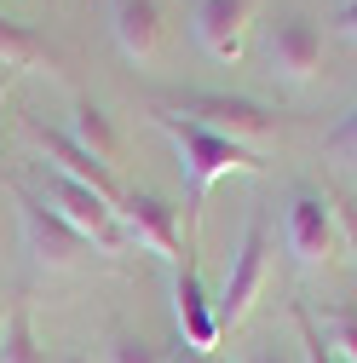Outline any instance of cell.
Segmentation results:
<instances>
[{
  "instance_id": "1",
  "label": "cell",
  "mask_w": 357,
  "mask_h": 363,
  "mask_svg": "<svg viewBox=\"0 0 357 363\" xmlns=\"http://www.w3.org/2000/svg\"><path fill=\"white\" fill-rule=\"evenodd\" d=\"M156 127L173 139V156H178V179H185V219H191V231H196V219L208 208V191L219 185L225 173H265V156L242 139H225V133H208L196 121H178L167 110H150Z\"/></svg>"
},
{
  "instance_id": "2",
  "label": "cell",
  "mask_w": 357,
  "mask_h": 363,
  "mask_svg": "<svg viewBox=\"0 0 357 363\" xmlns=\"http://www.w3.org/2000/svg\"><path fill=\"white\" fill-rule=\"evenodd\" d=\"M150 110H167L178 121H196L208 133H225V139H265V133H277V110L259 104L248 93H213V86H191V93H173V99H156Z\"/></svg>"
},
{
  "instance_id": "3",
  "label": "cell",
  "mask_w": 357,
  "mask_h": 363,
  "mask_svg": "<svg viewBox=\"0 0 357 363\" xmlns=\"http://www.w3.org/2000/svg\"><path fill=\"white\" fill-rule=\"evenodd\" d=\"M265 277H271V225H265V213H248L242 242H237V254H231V265H225V289H219V300H213L219 335L237 329L242 317L254 311V300H259Z\"/></svg>"
},
{
  "instance_id": "4",
  "label": "cell",
  "mask_w": 357,
  "mask_h": 363,
  "mask_svg": "<svg viewBox=\"0 0 357 363\" xmlns=\"http://www.w3.org/2000/svg\"><path fill=\"white\" fill-rule=\"evenodd\" d=\"M12 208H18V225H23V242H29L35 265H47V271H75V265H86V259L98 254L52 202H40L35 191L12 185Z\"/></svg>"
},
{
  "instance_id": "5",
  "label": "cell",
  "mask_w": 357,
  "mask_h": 363,
  "mask_svg": "<svg viewBox=\"0 0 357 363\" xmlns=\"http://www.w3.org/2000/svg\"><path fill=\"white\" fill-rule=\"evenodd\" d=\"M47 202L75 225V231L93 242L98 254H121L127 248V231H121V219H115V208L98 196V191H86L81 179H69V173H58V167H47Z\"/></svg>"
},
{
  "instance_id": "6",
  "label": "cell",
  "mask_w": 357,
  "mask_h": 363,
  "mask_svg": "<svg viewBox=\"0 0 357 363\" xmlns=\"http://www.w3.org/2000/svg\"><path fill=\"white\" fill-rule=\"evenodd\" d=\"M334 242H340V225H334V202L323 191L300 185L288 196V213H283V248L294 254V265H329L334 259Z\"/></svg>"
},
{
  "instance_id": "7",
  "label": "cell",
  "mask_w": 357,
  "mask_h": 363,
  "mask_svg": "<svg viewBox=\"0 0 357 363\" xmlns=\"http://www.w3.org/2000/svg\"><path fill=\"white\" fill-rule=\"evenodd\" d=\"M23 127H29V139H35L40 150H47V162H52L58 173L81 179V185H86V191H98V196H104L110 208H121V202H127V191H132V185H121V173H115L110 162H98L93 150H81V145L69 139L64 127H52V121H40V116H29Z\"/></svg>"
},
{
  "instance_id": "8",
  "label": "cell",
  "mask_w": 357,
  "mask_h": 363,
  "mask_svg": "<svg viewBox=\"0 0 357 363\" xmlns=\"http://www.w3.org/2000/svg\"><path fill=\"white\" fill-rule=\"evenodd\" d=\"M115 219H121V231H127V248L139 242V248H150L167 265H178L185 254H196V248L178 242V208L167 196H156V191H127V202L115 208Z\"/></svg>"
},
{
  "instance_id": "9",
  "label": "cell",
  "mask_w": 357,
  "mask_h": 363,
  "mask_svg": "<svg viewBox=\"0 0 357 363\" xmlns=\"http://www.w3.org/2000/svg\"><path fill=\"white\" fill-rule=\"evenodd\" d=\"M265 64H271L277 81L305 86L311 75L323 69V23L311 12H288L271 23V40H265Z\"/></svg>"
},
{
  "instance_id": "10",
  "label": "cell",
  "mask_w": 357,
  "mask_h": 363,
  "mask_svg": "<svg viewBox=\"0 0 357 363\" xmlns=\"http://www.w3.org/2000/svg\"><path fill=\"white\" fill-rule=\"evenodd\" d=\"M254 12H259V0H196V12H191L196 47H202L213 64H237L242 47H248Z\"/></svg>"
},
{
  "instance_id": "11",
  "label": "cell",
  "mask_w": 357,
  "mask_h": 363,
  "mask_svg": "<svg viewBox=\"0 0 357 363\" xmlns=\"http://www.w3.org/2000/svg\"><path fill=\"white\" fill-rule=\"evenodd\" d=\"M173 323H178V346L213 357V346H219V317H213V300H208V289H202L196 254H185V259L173 265Z\"/></svg>"
},
{
  "instance_id": "12",
  "label": "cell",
  "mask_w": 357,
  "mask_h": 363,
  "mask_svg": "<svg viewBox=\"0 0 357 363\" xmlns=\"http://www.w3.org/2000/svg\"><path fill=\"white\" fill-rule=\"evenodd\" d=\"M115 47L132 64L162 47V0H115Z\"/></svg>"
},
{
  "instance_id": "13",
  "label": "cell",
  "mask_w": 357,
  "mask_h": 363,
  "mask_svg": "<svg viewBox=\"0 0 357 363\" xmlns=\"http://www.w3.org/2000/svg\"><path fill=\"white\" fill-rule=\"evenodd\" d=\"M58 64L64 58H58V47L47 35H35L29 23L0 12V69H58Z\"/></svg>"
},
{
  "instance_id": "14",
  "label": "cell",
  "mask_w": 357,
  "mask_h": 363,
  "mask_svg": "<svg viewBox=\"0 0 357 363\" xmlns=\"http://www.w3.org/2000/svg\"><path fill=\"white\" fill-rule=\"evenodd\" d=\"M64 133H69L81 150H93L98 162H110V167H115V156H121V133H115V121H110L93 99H81V104H75V116H69V127H64Z\"/></svg>"
},
{
  "instance_id": "15",
  "label": "cell",
  "mask_w": 357,
  "mask_h": 363,
  "mask_svg": "<svg viewBox=\"0 0 357 363\" xmlns=\"http://www.w3.org/2000/svg\"><path fill=\"white\" fill-rule=\"evenodd\" d=\"M0 363H47V352H40V340H35L29 306H18V311L6 317V335H0Z\"/></svg>"
},
{
  "instance_id": "16",
  "label": "cell",
  "mask_w": 357,
  "mask_h": 363,
  "mask_svg": "<svg viewBox=\"0 0 357 363\" xmlns=\"http://www.w3.org/2000/svg\"><path fill=\"white\" fill-rule=\"evenodd\" d=\"M323 340H329V352L340 357V363H357V311L351 306H323Z\"/></svg>"
},
{
  "instance_id": "17",
  "label": "cell",
  "mask_w": 357,
  "mask_h": 363,
  "mask_svg": "<svg viewBox=\"0 0 357 363\" xmlns=\"http://www.w3.org/2000/svg\"><path fill=\"white\" fill-rule=\"evenodd\" d=\"M104 363H167V346H156L144 335H110Z\"/></svg>"
},
{
  "instance_id": "18",
  "label": "cell",
  "mask_w": 357,
  "mask_h": 363,
  "mask_svg": "<svg viewBox=\"0 0 357 363\" xmlns=\"http://www.w3.org/2000/svg\"><path fill=\"white\" fill-rule=\"evenodd\" d=\"M294 323H300V363H340L334 352H329V340H323V329H317V317H311V306L305 300H294Z\"/></svg>"
},
{
  "instance_id": "19",
  "label": "cell",
  "mask_w": 357,
  "mask_h": 363,
  "mask_svg": "<svg viewBox=\"0 0 357 363\" xmlns=\"http://www.w3.org/2000/svg\"><path fill=\"white\" fill-rule=\"evenodd\" d=\"M329 150H340V156H357V104L334 121V133H329Z\"/></svg>"
},
{
  "instance_id": "20",
  "label": "cell",
  "mask_w": 357,
  "mask_h": 363,
  "mask_svg": "<svg viewBox=\"0 0 357 363\" xmlns=\"http://www.w3.org/2000/svg\"><path fill=\"white\" fill-rule=\"evenodd\" d=\"M334 23H340V35H346V40H357V0H346V6L334 12Z\"/></svg>"
},
{
  "instance_id": "21",
  "label": "cell",
  "mask_w": 357,
  "mask_h": 363,
  "mask_svg": "<svg viewBox=\"0 0 357 363\" xmlns=\"http://www.w3.org/2000/svg\"><path fill=\"white\" fill-rule=\"evenodd\" d=\"M167 363H213L208 352H191V346H178V352H167Z\"/></svg>"
},
{
  "instance_id": "22",
  "label": "cell",
  "mask_w": 357,
  "mask_h": 363,
  "mask_svg": "<svg viewBox=\"0 0 357 363\" xmlns=\"http://www.w3.org/2000/svg\"><path fill=\"white\" fill-rule=\"evenodd\" d=\"M248 363H300V357H288V352H254Z\"/></svg>"
},
{
  "instance_id": "23",
  "label": "cell",
  "mask_w": 357,
  "mask_h": 363,
  "mask_svg": "<svg viewBox=\"0 0 357 363\" xmlns=\"http://www.w3.org/2000/svg\"><path fill=\"white\" fill-rule=\"evenodd\" d=\"M58 363H93V357H86V352H64Z\"/></svg>"
},
{
  "instance_id": "24",
  "label": "cell",
  "mask_w": 357,
  "mask_h": 363,
  "mask_svg": "<svg viewBox=\"0 0 357 363\" xmlns=\"http://www.w3.org/2000/svg\"><path fill=\"white\" fill-rule=\"evenodd\" d=\"M351 242H357V213H351Z\"/></svg>"
},
{
  "instance_id": "25",
  "label": "cell",
  "mask_w": 357,
  "mask_h": 363,
  "mask_svg": "<svg viewBox=\"0 0 357 363\" xmlns=\"http://www.w3.org/2000/svg\"><path fill=\"white\" fill-rule=\"evenodd\" d=\"M0 99H6V81H0Z\"/></svg>"
}]
</instances>
